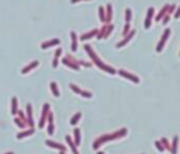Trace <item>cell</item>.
<instances>
[{"label":"cell","mask_w":180,"mask_h":154,"mask_svg":"<svg viewBox=\"0 0 180 154\" xmlns=\"http://www.w3.org/2000/svg\"><path fill=\"white\" fill-rule=\"evenodd\" d=\"M127 133H128V129L122 127V129L116 130L114 133H107V135H103V136L97 137L96 140H94V143H93V149L99 150L102 144H104V143H107V141H113V140H117V139H121V137L127 136Z\"/></svg>","instance_id":"1"},{"label":"cell","mask_w":180,"mask_h":154,"mask_svg":"<svg viewBox=\"0 0 180 154\" xmlns=\"http://www.w3.org/2000/svg\"><path fill=\"white\" fill-rule=\"evenodd\" d=\"M84 50H86V53L90 56V59H92V63L93 64H96L99 69H102V70H104L106 73H108V74H117V70L113 66H110V64H106V63H103L102 60L99 59V56H97V53L93 50V48L89 44H86V45L83 46Z\"/></svg>","instance_id":"2"},{"label":"cell","mask_w":180,"mask_h":154,"mask_svg":"<svg viewBox=\"0 0 180 154\" xmlns=\"http://www.w3.org/2000/svg\"><path fill=\"white\" fill-rule=\"evenodd\" d=\"M113 31H114V24H113V23H107V24H104V25H102V28H100V30H97L96 38L99 39V41L106 39V38H108V36H110V34Z\"/></svg>","instance_id":"3"},{"label":"cell","mask_w":180,"mask_h":154,"mask_svg":"<svg viewBox=\"0 0 180 154\" xmlns=\"http://www.w3.org/2000/svg\"><path fill=\"white\" fill-rule=\"evenodd\" d=\"M62 63H63L65 66H68L69 69H72V70H80V66H79V63H78V59H75L73 56H70V55L65 56L63 59H62Z\"/></svg>","instance_id":"4"},{"label":"cell","mask_w":180,"mask_h":154,"mask_svg":"<svg viewBox=\"0 0 180 154\" xmlns=\"http://www.w3.org/2000/svg\"><path fill=\"white\" fill-rule=\"evenodd\" d=\"M170 34H172V30H170V28H166V30L163 31L161 41L158 42V45H156V52H162V50H163V48H165V45H166V42H167V39H169Z\"/></svg>","instance_id":"5"},{"label":"cell","mask_w":180,"mask_h":154,"mask_svg":"<svg viewBox=\"0 0 180 154\" xmlns=\"http://www.w3.org/2000/svg\"><path fill=\"white\" fill-rule=\"evenodd\" d=\"M117 73H118L121 77H124V78H127V80H129V81L135 83V84H139V83H141V80H139L138 76H135V74H132V73L127 72V70H124V69H120V70H117Z\"/></svg>","instance_id":"6"},{"label":"cell","mask_w":180,"mask_h":154,"mask_svg":"<svg viewBox=\"0 0 180 154\" xmlns=\"http://www.w3.org/2000/svg\"><path fill=\"white\" fill-rule=\"evenodd\" d=\"M49 111H51V105H49V104H44V107H42V112H41V118H40V125H38V127H41V129H44V127H45L46 116H48Z\"/></svg>","instance_id":"7"},{"label":"cell","mask_w":180,"mask_h":154,"mask_svg":"<svg viewBox=\"0 0 180 154\" xmlns=\"http://www.w3.org/2000/svg\"><path fill=\"white\" fill-rule=\"evenodd\" d=\"M153 17H155V9H153V7H149L148 11H146V17H145V21H143V27H145V30L151 28Z\"/></svg>","instance_id":"8"},{"label":"cell","mask_w":180,"mask_h":154,"mask_svg":"<svg viewBox=\"0 0 180 154\" xmlns=\"http://www.w3.org/2000/svg\"><path fill=\"white\" fill-rule=\"evenodd\" d=\"M25 111H27V126H30V129H34V115H32V105L31 104H27L25 107Z\"/></svg>","instance_id":"9"},{"label":"cell","mask_w":180,"mask_h":154,"mask_svg":"<svg viewBox=\"0 0 180 154\" xmlns=\"http://www.w3.org/2000/svg\"><path fill=\"white\" fill-rule=\"evenodd\" d=\"M60 44L59 38H54V39H49V41H45L41 44V49H48V48H52V46H56Z\"/></svg>","instance_id":"10"},{"label":"cell","mask_w":180,"mask_h":154,"mask_svg":"<svg viewBox=\"0 0 180 154\" xmlns=\"http://www.w3.org/2000/svg\"><path fill=\"white\" fill-rule=\"evenodd\" d=\"M38 66H40V62H38V60H34V62L28 63L27 66H24V67L21 69V74H27V73H30L31 70H34L35 67H38Z\"/></svg>","instance_id":"11"},{"label":"cell","mask_w":180,"mask_h":154,"mask_svg":"<svg viewBox=\"0 0 180 154\" xmlns=\"http://www.w3.org/2000/svg\"><path fill=\"white\" fill-rule=\"evenodd\" d=\"M134 35H135V31L134 30H131V32H129L128 35H125L124 38H122V41H120L118 44H117V48H122V46H125L131 39H132V36Z\"/></svg>","instance_id":"12"},{"label":"cell","mask_w":180,"mask_h":154,"mask_svg":"<svg viewBox=\"0 0 180 154\" xmlns=\"http://www.w3.org/2000/svg\"><path fill=\"white\" fill-rule=\"evenodd\" d=\"M45 144L48 147H52V149H56V150H60V151H65L66 153V147L63 144H60V143H56V141H52V140H46Z\"/></svg>","instance_id":"13"},{"label":"cell","mask_w":180,"mask_h":154,"mask_svg":"<svg viewBox=\"0 0 180 154\" xmlns=\"http://www.w3.org/2000/svg\"><path fill=\"white\" fill-rule=\"evenodd\" d=\"M96 35H97V28H93L92 31L84 32L83 35L80 36V41H87V39H92V38H94Z\"/></svg>","instance_id":"14"},{"label":"cell","mask_w":180,"mask_h":154,"mask_svg":"<svg viewBox=\"0 0 180 154\" xmlns=\"http://www.w3.org/2000/svg\"><path fill=\"white\" fill-rule=\"evenodd\" d=\"M167 9H169V3H166V4L163 6V7H162V9H161V11H159V13H158V14H156V16H155V17H153V18H155L156 21H161L162 18H163V17H165V16H166V14H167Z\"/></svg>","instance_id":"15"},{"label":"cell","mask_w":180,"mask_h":154,"mask_svg":"<svg viewBox=\"0 0 180 154\" xmlns=\"http://www.w3.org/2000/svg\"><path fill=\"white\" fill-rule=\"evenodd\" d=\"M104 10H106V24L111 23V20H113V6H111V3H108L104 7Z\"/></svg>","instance_id":"16"},{"label":"cell","mask_w":180,"mask_h":154,"mask_svg":"<svg viewBox=\"0 0 180 154\" xmlns=\"http://www.w3.org/2000/svg\"><path fill=\"white\" fill-rule=\"evenodd\" d=\"M82 133H80V129H78V127H75V130H73V143L76 144V147H78L79 144H80V141H82Z\"/></svg>","instance_id":"17"},{"label":"cell","mask_w":180,"mask_h":154,"mask_svg":"<svg viewBox=\"0 0 180 154\" xmlns=\"http://www.w3.org/2000/svg\"><path fill=\"white\" fill-rule=\"evenodd\" d=\"M70 39H72V45H70V49L73 50V52H76L78 50V34L75 31L70 32Z\"/></svg>","instance_id":"18"},{"label":"cell","mask_w":180,"mask_h":154,"mask_svg":"<svg viewBox=\"0 0 180 154\" xmlns=\"http://www.w3.org/2000/svg\"><path fill=\"white\" fill-rule=\"evenodd\" d=\"M65 139H66V141H68V144H69L70 150H72V153H73V154H80V153H79V150H78V147H76V144L73 143V140H72V137H70L69 135H66V136H65Z\"/></svg>","instance_id":"19"},{"label":"cell","mask_w":180,"mask_h":154,"mask_svg":"<svg viewBox=\"0 0 180 154\" xmlns=\"http://www.w3.org/2000/svg\"><path fill=\"white\" fill-rule=\"evenodd\" d=\"M60 55H62V49L60 48H58L55 52V55H54V60H52V67L56 69L58 67V64H59V58H60Z\"/></svg>","instance_id":"20"},{"label":"cell","mask_w":180,"mask_h":154,"mask_svg":"<svg viewBox=\"0 0 180 154\" xmlns=\"http://www.w3.org/2000/svg\"><path fill=\"white\" fill-rule=\"evenodd\" d=\"M177 146H179V136L176 135V136H173V141H172L169 151H170L172 154H177Z\"/></svg>","instance_id":"21"},{"label":"cell","mask_w":180,"mask_h":154,"mask_svg":"<svg viewBox=\"0 0 180 154\" xmlns=\"http://www.w3.org/2000/svg\"><path fill=\"white\" fill-rule=\"evenodd\" d=\"M31 135H34V129H23V130H21L19 135H17V139H19V140H21V139H24V137L31 136Z\"/></svg>","instance_id":"22"},{"label":"cell","mask_w":180,"mask_h":154,"mask_svg":"<svg viewBox=\"0 0 180 154\" xmlns=\"http://www.w3.org/2000/svg\"><path fill=\"white\" fill-rule=\"evenodd\" d=\"M51 93H52V95H54V97H56V98H59L60 97V91H59V87L56 86V83L55 81H52L51 83Z\"/></svg>","instance_id":"23"},{"label":"cell","mask_w":180,"mask_h":154,"mask_svg":"<svg viewBox=\"0 0 180 154\" xmlns=\"http://www.w3.org/2000/svg\"><path fill=\"white\" fill-rule=\"evenodd\" d=\"M19 111V100L17 97H13L11 98V115H16Z\"/></svg>","instance_id":"24"},{"label":"cell","mask_w":180,"mask_h":154,"mask_svg":"<svg viewBox=\"0 0 180 154\" xmlns=\"http://www.w3.org/2000/svg\"><path fill=\"white\" fill-rule=\"evenodd\" d=\"M80 119H82V113H80V112H76L73 116H72V119H70V125H72V126L78 125V122L80 121Z\"/></svg>","instance_id":"25"},{"label":"cell","mask_w":180,"mask_h":154,"mask_svg":"<svg viewBox=\"0 0 180 154\" xmlns=\"http://www.w3.org/2000/svg\"><path fill=\"white\" fill-rule=\"evenodd\" d=\"M99 18H100L102 23L106 24V10H104V7H99Z\"/></svg>","instance_id":"26"},{"label":"cell","mask_w":180,"mask_h":154,"mask_svg":"<svg viewBox=\"0 0 180 154\" xmlns=\"http://www.w3.org/2000/svg\"><path fill=\"white\" fill-rule=\"evenodd\" d=\"M162 143V146H163V149H165V151H169V150H170V143H169V141H167V139H165V137H162L161 140H159Z\"/></svg>","instance_id":"27"},{"label":"cell","mask_w":180,"mask_h":154,"mask_svg":"<svg viewBox=\"0 0 180 154\" xmlns=\"http://www.w3.org/2000/svg\"><path fill=\"white\" fill-rule=\"evenodd\" d=\"M131 18H132V11H131V9H125V24H129Z\"/></svg>","instance_id":"28"},{"label":"cell","mask_w":180,"mask_h":154,"mask_svg":"<svg viewBox=\"0 0 180 154\" xmlns=\"http://www.w3.org/2000/svg\"><path fill=\"white\" fill-rule=\"evenodd\" d=\"M14 123H16V125H17L20 129H25V127H27V123L23 122V121H21V119H19V118L14 119Z\"/></svg>","instance_id":"29"},{"label":"cell","mask_w":180,"mask_h":154,"mask_svg":"<svg viewBox=\"0 0 180 154\" xmlns=\"http://www.w3.org/2000/svg\"><path fill=\"white\" fill-rule=\"evenodd\" d=\"M46 132H48V135H49V136H52V135L55 133V125H54V123H48Z\"/></svg>","instance_id":"30"},{"label":"cell","mask_w":180,"mask_h":154,"mask_svg":"<svg viewBox=\"0 0 180 154\" xmlns=\"http://www.w3.org/2000/svg\"><path fill=\"white\" fill-rule=\"evenodd\" d=\"M70 90L73 91L75 94H78V95H80V93H82V88H79L76 84H70Z\"/></svg>","instance_id":"31"},{"label":"cell","mask_w":180,"mask_h":154,"mask_svg":"<svg viewBox=\"0 0 180 154\" xmlns=\"http://www.w3.org/2000/svg\"><path fill=\"white\" fill-rule=\"evenodd\" d=\"M155 147H156V150L159 151V153H163V151H165V149H163V146H162V143H161L159 140L155 141Z\"/></svg>","instance_id":"32"},{"label":"cell","mask_w":180,"mask_h":154,"mask_svg":"<svg viewBox=\"0 0 180 154\" xmlns=\"http://www.w3.org/2000/svg\"><path fill=\"white\" fill-rule=\"evenodd\" d=\"M80 95L83 97V98H92L93 94L90 93V91H86V90H82V93H80Z\"/></svg>","instance_id":"33"},{"label":"cell","mask_w":180,"mask_h":154,"mask_svg":"<svg viewBox=\"0 0 180 154\" xmlns=\"http://www.w3.org/2000/svg\"><path fill=\"white\" fill-rule=\"evenodd\" d=\"M129 32H131V27H129V24H125V25H124V30H122V36L128 35Z\"/></svg>","instance_id":"34"},{"label":"cell","mask_w":180,"mask_h":154,"mask_svg":"<svg viewBox=\"0 0 180 154\" xmlns=\"http://www.w3.org/2000/svg\"><path fill=\"white\" fill-rule=\"evenodd\" d=\"M78 63H79V66H84V67H90L92 66V62H84V60H78Z\"/></svg>","instance_id":"35"},{"label":"cell","mask_w":180,"mask_h":154,"mask_svg":"<svg viewBox=\"0 0 180 154\" xmlns=\"http://www.w3.org/2000/svg\"><path fill=\"white\" fill-rule=\"evenodd\" d=\"M46 121H48V123H54V113L49 111V113H48V116H46Z\"/></svg>","instance_id":"36"},{"label":"cell","mask_w":180,"mask_h":154,"mask_svg":"<svg viewBox=\"0 0 180 154\" xmlns=\"http://www.w3.org/2000/svg\"><path fill=\"white\" fill-rule=\"evenodd\" d=\"M161 21H163V24H165V25H166V24L169 23V21H170V16H169V14H166V16H165V17L162 18Z\"/></svg>","instance_id":"37"},{"label":"cell","mask_w":180,"mask_h":154,"mask_svg":"<svg viewBox=\"0 0 180 154\" xmlns=\"http://www.w3.org/2000/svg\"><path fill=\"white\" fill-rule=\"evenodd\" d=\"M173 13H175V14H173V17H175V18H179L180 17V9H179V7H176V10L173 11Z\"/></svg>","instance_id":"38"},{"label":"cell","mask_w":180,"mask_h":154,"mask_svg":"<svg viewBox=\"0 0 180 154\" xmlns=\"http://www.w3.org/2000/svg\"><path fill=\"white\" fill-rule=\"evenodd\" d=\"M79 1H82V0H70V3H79Z\"/></svg>","instance_id":"39"},{"label":"cell","mask_w":180,"mask_h":154,"mask_svg":"<svg viewBox=\"0 0 180 154\" xmlns=\"http://www.w3.org/2000/svg\"><path fill=\"white\" fill-rule=\"evenodd\" d=\"M97 154H106V153H103V151H97Z\"/></svg>","instance_id":"40"},{"label":"cell","mask_w":180,"mask_h":154,"mask_svg":"<svg viewBox=\"0 0 180 154\" xmlns=\"http://www.w3.org/2000/svg\"><path fill=\"white\" fill-rule=\"evenodd\" d=\"M4 154H14L13 151H9V153H4Z\"/></svg>","instance_id":"41"},{"label":"cell","mask_w":180,"mask_h":154,"mask_svg":"<svg viewBox=\"0 0 180 154\" xmlns=\"http://www.w3.org/2000/svg\"><path fill=\"white\" fill-rule=\"evenodd\" d=\"M59 154H66V153H65V151H60V153Z\"/></svg>","instance_id":"42"}]
</instances>
